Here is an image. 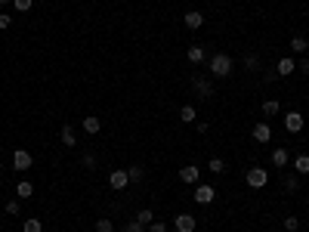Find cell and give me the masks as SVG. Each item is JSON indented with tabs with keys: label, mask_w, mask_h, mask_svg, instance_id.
Wrapping results in <instances>:
<instances>
[{
	"label": "cell",
	"mask_w": 309,
	"mask_h": 232,
	"mask_svg": "<svg viewBox=\"0 0 309 232\" xmlns=\"http://www.w3.org/2000/svg\"><path fill=\"white\" fill-rule=\"evenodd\" d=\"M232 68H235V62H232V56H226V53H216L211 59V74L213 78H229Z\"/></svg>",
	"instance_id": "obj_1"
},
{
	"label": "cell",
	"mask_w": 309,
	"mask_h": 232,
	"mask_svg": "<svg viewBox=\"0 0 309 232\" xmlns=\"http://www.w3.org/2000/svg\"><path fill=\"white\" fill-rule=\"evenodd\" d=\"M244 180H247L250 189H263L266 183H269V173H266L263 167H250V170L244 173Z\"/></svg>",
	"instance_id": "obj_2"
},
{
	"label": "cell",
	"mask_w": 309,
	"mask_h": 232,
	"mask_svg": "<svg viewBox=\"0 0 309 232\" xmlns=\"http://www.w3.org/2000/svg\"><path fill=\"white\" fill-rule=\"evenodd\" d=\"M192 198H195V204H211L213 201V198H216V189L213 186H195V195H192Z\"/></svg>",
	"instance_id": "obj_3"
},
{
	"label": "cell",
	"mask_w": 309,
	"mask_h": 232,
	"mask_svg": "<svg viewBox=\"0 0 309 232\" xmlns=\"http://www.w3.org/2000/svg\"><path fill=\"white\" fill-rule=\"evenodd\" d=\"M13 167L16 170H28L31 167V152L28 149H16L13 152Z\"/></svg>",
	"instance_id": "obj_4"
},
{
	"label": "cell",
	"mask_w": 309,
	"mask_h": 232,
	"mask_svg": "<svg viewBox=\"0 0 309 232\" xmlns=\"http://www.w3.org/2000/svg\"><path fill=\"white\" fill-rule=\"evenodd\" d=\"M195 226H198V223H195L192 214H179V217L173 220V229H177V232H195Z\"/></svg>",
	"instance_id": "obj_5"
},
{
	"label": "cell",
	"mask_w": 309,
	"mask_h": 232,
	"mask_svg": "<svg viewBox=\"0 0 309 232\" xmlns=\"http://www.w3.org/2000/svg\"><path fill=\"white\" fill-rule=\"evenodd\" d=\"M108 186H112V189H127L130 186L127 170H112V173H108Z\"/></svg>",
	"instance_id": "obj_6"
},
{
	"label": "cell",
	"mask_w": 309,
	"mask_h": 232,
	"mask_svg": "<svg viewBox=\"0 0 309 232\" xmlns=\"http://www.w3.org/2000/svg\"><path fill=\"white\" fill-rule=\"evenodd\" d=\"M198 177H201V167H195V164H186V167H179V180L182 183H198Z\"/></svg>",
	"instance_id": "obj_7"
},
{
	"label": "cell",
	"mask_w": 309,
	"mask_h": 232,
	"mask_svg": "<svg viewBox=\"0 0 309 232\" xmlns=\"http://www.w3.org/2000/svg\"><path fill=\"white\" fill-rule=\"evenodd\" d=\"M285 127L291 130V133H300V130H303V115H300V112H288L285 115Z\"/></svg>",
	"instance_id": "obj_8"
},
{
	"label": "cell",
	"mask_w": 309,
	"mask_h": 232,
	"mask_svg": "<svg viewBox=\"0 0 309 232\" xmlns=\"http://www.w3.org/2000/svg\"><path fill=\"white\" fill-rule=\"evenodd\" d=\"M182 22H186V28H192V31H198L204 25V13H198V10H189L186 16H182Z\"/></svg>",
	"instance_id": "obj_9"
},
{
	"label": "cell",
	"mask_w": 309,
	"mask_h": 232,
	"mask_svg": "<svg viewBox=\"0 0 309 232\" xmlns=\"http://www.w3.org/2000/svg\"><path fill=\"white\" fill-rule=\"evenodd\" d=\"M59 139H62L65 149H74V146H78V136H74V127H71V124H65V127L59 130Z\"/></svg>",
	"instance_id": "obj_10"
},
{
	"label": "cell",
	"mask_w": 309,
	"mask_h": 232,
	"mask_svg": "<svg viewBox=\"0 0 309 232\" xmlns=\"http://www.w3.org/2000/svg\"><path fill=\"white\" fill-rule=\"evenodd\" d=\"M269 136H272L269 124H254V139L257 143H269Z\"/></svg>",
	"instance_id": "obj_11"
},
{
	"label": "cell",
	"mask_w": 309,
	"mask_h": 232,
	"mask_svg": "<svg viewBox=\"0 0 309 232\" xmlns=\"http://www.w3.org/2000/svg\"><path fill=\"white\" fill-rule=\"evenodd\" d=\"M297 71V62L294 59H288V56H285V59H278V74H281V78H288V74H294Z\"/></svg>",
	"instance_id": "obj_12"
},
{
	"label": "cell",
	"mask_w": 309,
	"mask_h": 232,
	"mask_svg": "<svg viewBox=\"0 0 309 232\" xmlns=\"http://www.w3.org/2000/svg\"><path fill=\"white\" fill-rule=\"evenodd\" d=\"M81 127L87 130V133H99V130H102V121L90 115V118H83V121H81Z\"/></svg>",
	"instance_id": "obj_13"
},
{
	"label": "cell",
	"mask_w": 309,
	"mask_h": 232,
	"mask_svg": "<svg viewBox=\"0 0 309 232\" xmlns=\"http://www.w3.org/2000/svg\"><path fill=\"white\" fill-rule=\"evenodd\" d=\"M195 90H198V96H213V84L204 78H195Z\"/></svg>",
	"instance_id": "obj_14"
},
{
	"label": "cell",
	"mask_w": 309,
	"mask_h": 232,
	"mask_svg": "<svg viewBox=\"0 0 309 232\" xmlns=\"http://www.w3.org/2000/svg\"><path fill=\"white\" fill-rule=\"evenodd\" d=\"M306 50H309V40L306 37H294V40H291V53H306Z\"/></svg>",
	"instance_id": "obj_15"
},
{
	"label": "cell",
	"mask_w": 309,
	"mask_h": 232,
	"mask_svg": "<svg viewBox=\"0 0 309 232\" xmlns=\"http://www.w3.org/2000/svg\"><path fill=\"white\" fill-rule=\"evenodd\" d=\"M195 118H198V115H195L192 105H182V109H179V121L182 124H195Z\"/></svg>",
	"instance_id": "obj_16"
},
{
	"label": "cell",
	"mask_w": 309,
	"mask_h": 232,
	"mask_svg": "<svg viewBox=\"0 0 309 232\" xmlns=\"http://www.w3.org/2000/svg\"><path fill=\"white\" fill-rule=\"evenodd\" d=\"M294 170L297 173H309V155H297V158H294Z\"/></svg>",
	"instance_id": "obj_17"
},
{
	"label": "cell",
	"mask_w": 309,
	"mask_h": 232,
	"mask_svg": "<svg viewBox=\"0 0 309 232\" xmlns=\"http://www.w3.org/2000/svg\"><path fill=\"white\" fill-rule=\"evenodd\" d=\"M272 164H275V167H285V164H288V152H285V149H275V152H272Z\"/></svg>",
	"instance_id": "obj_18"
},
{
	"label": "cell",
	"mask_w": 309,
	"mask_h": 232,
	"mask_svg": "<svg viewBox=\"0 0 309 232\" xmlns=\"http://www.w3.org/2000/svg\"><path fill=\"white\" fill-rule=\"evenodd\" d=\"M127 177H130V183H139V180H143V177H146V170H143V167H139V164H133V167L127 170Z\"/></svg>",
	"instance_id": "obj_19"
},
{
	"label": "cell",
	"mask_w": 309,
	"mask_h": 232,
	"mask_svg": "<svg viewBox=\"0 0 309 232\" xmlns=\"http://www.w3.org/2000/svg\"><path fill=\"white\" fill-rule=\"evenodd\" d=\"M96 232H114V223L108 220V217H99L96 220Z\"/></svg>",
	"instance_id": "obj_20"
},
{
	"label": "cell",
	"mask_w": 309,
	"mask_h": 232,
	"mask_svg": "<svg viewBox=\"0 0 309 232\" xmlns=\"http://www.w3.org/2000/svg\"><path fill=\"white\" fill-rule=\"evenodd\" d=\"M189 62H204V50L201 47H189Z\"/></svg>",
	"instance_id": "obj_21"
},
{
	"label": "cell",
	"mask_w": 309,
	"mask_h": 232,
	"mask_svg": "<svg viewBox=\"0 0 309 232\" xmlns=\"http://www.w3.org/2000/svg\"><path fill=\"white\" fill-rule=\"evenodd\" d=\"M278 109H281L278 99H266L263 102V115H278Z\"/></svg>",
	"instance_id": "obj_22"
},
{
	"label": "cell",
	"mask_w": 309,
	"mask_h": 232,
	"mask_svg": "<svg viewBox=\"0 0 309 232\" xmlns=\"http://www.w3.org/2000/svg\"><path fill=\"white\" fill-rule=\"evenodd\" d=\"M207 170H211V173H223L226 164H223V158H211V161H207Z\"/></svg>",
	"instance_id": "obj_23"
},
{
	"label": "cell",
	"mask_w": 309,
	"mask_h": 232,
	"mask_svg": "<svg viewBox=\"0 0 309 232\" xmlns=\"http://www.w3.org/2000/svg\"><path fill=\"white\" fill-rule=\"evenodd\" d=\"M136 220H139V223H143V226H148V223H155V214H152V211H148V208H143V211H139V214H136Z\"/></svg>",
	"instance_id": "obj_24"
},
{
	"label": "cell",
	"mask_w": 309,
	"mask_h": 232,
	"mask_svg": "<svg viewBox=\"0 0 309 232\" xmlns=\"http://www.w3.org/2000/svg\"><path fill=\"white\" fill-rule=\"evenodd\" d=\"M22 232H44V226H40V220H25V226H22Z\"/></svg>",
	"instance_id": "obj_25"
},
{
	"label": "cell",
	"mask_w": 309,
	"mask_h": 232,
	"mask_svg": "<svg viewBox=\"0 0 309 232\" xmlns=\"http://www.w3.org/2000/svg\"><path fill=\"white\" fill-rule=\"evenodd\" d=\"M31 192H34L31 183H19V186H16V195H19V198H31Z\"/></svg>",
	"instance_id": "obj_26"
},
{
	"label": "cell",
	"mask_w": 309,
	"mask_h": 232,
	"mask_svg": "<svg viewBox=\"0 0 309 232\" xmlns=\"http://www.w3.org/2000/svg\"><path fill=\"white\" fill-rule=\"evenodd\" d=\"M124 232H146V226H143V223H139L136 217H133V220H127V226H124Z\"/></svg>",
	"instance_id": "obj_27"
},
{
	"label": "cell",
	"mask_w": 309,
	"mask_h": 232,
	"mask_svg": "<svg viewBox=\"0 0 309 232\" xmlns=\"http://www.w3.org/2000/svg\"><path fill=\"white\" fill-rule=\"evenodd\" d=\"M31 3H34V0H13V6H16L19 13H28V10H31Z\"/></svg>",
	"instance_id": "obj_28"
},
{
	"label": "cell",
	"mask_w": 309,
	"mask_h": 232,
	"mask_svg": "<svg viewBox=\"0 0 309 232\" xmlns=\"http://www.w3.org/2000/svg\"><path fill=\"white\" fill-rule=\"evenodd\" d=\"M285 229H288V232L300 229V220H297V217H285Z\"/></svg>",
	"instance_id": "obj_29"
},
{
	"label": "cell",
	"mask_w": 309,
	"mask_h": 232,
	"mask_svg": "<svg viewBox=\"0 0 309 232\" xmlns=\"http://www.w3.org/2000/svg\"><path fill=\"white\" fill-rule=\"evenodd\" d=\"M244 65H247L250 71H257V68H260V59H257V56H247V59H244Z\"/></svg>",
	"instance_id": "obj_30"
},
{
	"label": "cell",
	"mask_w": 309,
	"mask_h": 232,
	"mask_svg": "<svg viewBox=\"0 0 309 232\" xmlns=\"http://www.w3.org/2000/svg\"><path fill=\"white\" fill-rule=\"evenodd\" d=\"M148 232H167V226L161 220H155V223H148Z\"/></svg>",
	"instance_id": "obj_31"
},
{
	"label": "cell",
	"mask_w": 309,
	"mask_h": 232,
	"mask_svg": "<svg viewBox=\"0 0 309 232\" xmlns=\"http://www.w3.org/2000/svg\"><path fill=\"white\" fill-rule=\"evenodd\" d=\"M285 189H288V192H294V189H297V177H288L285 180Z\"/></svg>",
	"instance_id": "obj_32"
},
{
	"label": "cell",
	"mask_w": 309,
	"mask_h": 232,
	"mask_svg": "<svg viewBox=\"0 0 309 232\" xmlns=\"http://www.w3.org/2000/svg\"><path fill=\"white\" fill-rule=\"evenodd\" d=\"M10 25H13V19L6 13H0V28H10Z\"/></svg>",
	"instance_id": "obj_33"
},
{
	"label": "cell",
	"mask_w": 309,
	"mask_h": 232,
	"mask_svg": "<svg viewBox=\"0 0 309 232\" xmlns=\"http://www.w3.org/2000/svg\"><path fill=\"white\" fill-rule=\"evenodd\" d=\"M6 214H19V201H6Z\"/></svg>",
	"instance_id": "obj_34"
},
{
	"label": "cell",
	"mask_w": 309,
	"mask_h": 232,
	"mask_svg": "<svg viewBox=\"0 0 309 232\" xmlns=\"http://www.w3.org/2000/svg\"><path fill=\"white\" fill-rule=\"evenodd\" d=\"M297 68H300V71H303V74H309V56H303V62H300V65H297Z\"/></svg>",
	"instance_id": "obj_35"
},
{
	"label": "cell",
	"mask_w": 309,
	"mask_h": 232,
	"mask_svg": "<svg viewBox=\"0 0 309 232\" xmlns=\"http://www.w3.org/2000/svg\"><path fill=\"white\" fill-rule=\"evenodd\" d=\"M6 3H10V0H0V6H6Z\"/></svg>",
	"instance_id": "obj_36"
}]
</instances>
